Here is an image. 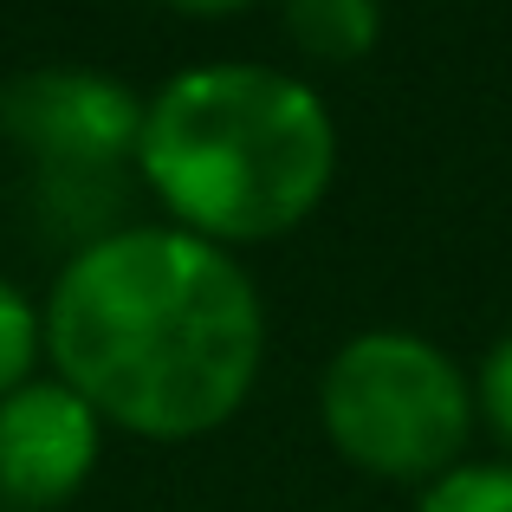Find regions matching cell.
Here are the masks:
<instances>
[{"instance_id": "obj_2", "label": "cell", "mask_w": 512, "mask_h": 512, "mask_svg": "<svg viewBox=\"0 0 512 512\" xmlns=\"http://www.w3.org/2000/svg\"><path fill=\"white\" fill-rule=\"evenodd\" d=\"M137 169L169 227L214 247L279 240L325 201L338 175V124L299 72L195 65L143 111Z\"/></svg>"}, {"instance_id": "obj_8", "label": "cell", "mask_w": 512, "mask_h": 512, "mask_svg": "<svg viewBox=\"0 0 512 512\" xmlns=\"http://www.w3.org/2000/svg\"><path fill=\"white\" fill-rule=\"evenodd\" d=\"M415 512H512V467H454L422 487Z\"/></svg>"}, {"instance_id": "obj_4", "label": "cell", "mask_w": 512, "mask_h": 512, "mask_svg": "<svg viewBox=\"0 0 512 512\" xmlns=\"http://www.w3.org/2000/svg\"><path fill=\"white\" fill-rule=\"evenodd\" d=\"M143 111L150 98L85 65H33L0 85V137L20 143L39 175L137 163Z\"/></svg>"}, {"instance_id": "obj_3", "label": "cell", "mask_w": 512, "mask_h": 512, "mask_svg": "<svg viewBox=\"0 0 512 512\" xmlns=\"http://www.w3.org/2000/svg\"><path fill=\"white\" fill-rule=\"evenodd\" d=\"M318 415L350 467L435 487L474 435V389L448 350L415 331H357L325 363Z\"/></svg>"}, {"instance_id": "obj_1", "label": "cell", "mask_w": 512, "mask_h": 512, "mask_svg": "<svg viewBox=\"0 0 512 512\" xmlns=\"http://www.w3.org/2000/svg\"><path fill=\"white\" fill-rule=\"evenodd\" d=\"M39 325L59 383L143 441H195L234 422L266 357V305L247 266L156 221L78 247Z\"/></svg>"}, {"instance_id": "obj_7", "label": "cell", "mask_w": 512, "mask_h": 512, "mask_svg": "<svg viewBox=\"0 0 512 512\" xmlns=\"http://www.w3.org/2000/svg\"><path fill=\"white\" fill-rule=\"evenodd\" d=\"M46 350V325L39 305L26 299L13 279H0V396H13L20 383H33V363Z\"/></svg>"}, {"instance_id": "obj_11", "label": "cell", "mask_w": 512, "mask_h": 512, "mask_svg": "<svg viewBox=\"0 0 512 512\" xmlns=\"http://www.w3.org/2000/svg\"><path fill=\"white\" fill-rule=\"evenodd\" d=\"M0 512H7V506H0Z\"/></svg>"}, {"instance_id": "obj_9", "label": "cell", "mask_w": 512, "mask_h": 512, "mask_svg": "<svg viewBox=\"0 0 512 512\" xmlns=\"http://www.w3.org/2000/svg\"><path fill=\"white\" fill-rule=\"evenodd\" d=\"M474 415L493 428V441L512 448V331L487 350L480 363V383H474Z\"/></svg>"}, {"instance_id": "obj_5", "label": "cell", "mask_w": 512, "mask_h": 512, "mask_svg": "<svg viewBox=\"0 0 512 512\" xmlns=\"http://www.w3.org/2000/svg\"><path fill=\"white\" fill-rule=\"evenodd\" d=\"M104 415L59 376H33L0 396V506L52 512L91 480Z\"/></svg>"}, {"instance_id": "obj_6", "label": "cell", "mask_w": 512, "mask_h": 512, "mask_svg": "<svg viewBox=\"0 0 512 512\" xmlns=\"http://www.w3.org/2000/svg\"><path fill=\"white\" fill-rule=\"evenodd\" d=\"M286 39L318 65H357L383 39V0H279Z\"/></svg>"}, {"instance_id": "obj_10", "label": "cell", "mask_w": 512, "mask_h": 512, "mask_svg": "<svg viewBox=\"0 0 512 512\" xmlns=\"http://www.w3.org/2000/svg\"><path fill=\"white\" fill-rule=\"evenodd\" d=\"M156 7H169V13H195V20H221V13L253 7V0H156Z\"/></svg>"}]
</instances>
